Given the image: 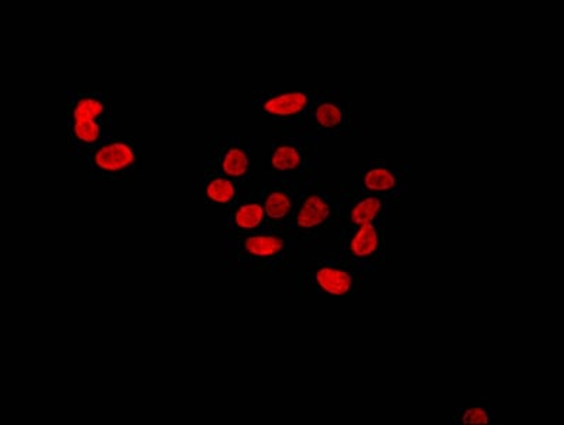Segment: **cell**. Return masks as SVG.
<instances>
[{
  "label": "cell",
  "mask_w": 564,
  "mask_h": 425,
  "mask_svg": "<svg viewBox=\"0 0 564 425\" xmlns=\"http://www.w3.org/2000/svg\"><path fill=\"white\" fill-rule=\"evenodd\" d=\"M116 102L110 91H68L67 145L72 160H87L102 142L116 135Z\"/></svg>",
  "instance_id": "6da1fadb"
},
{
  "label": "cell",
  "mask_w": 564,
  "mask_h": 425,
  "mask_svg": "<svg viewBox=\"0 0 564 425\" xmlns=\"http://www.w3.org/2000/svg\"><path fill=\"white\" fill-rule=\"evenodd\" d=\"M299 247L284 230L227 235L226 265L232 273L275 274L296 269Z\"/></svg>",
  "instance_id": "7a4b0ae2"
},
{
  "label": "cell",
  "mask_w": 564,
  "mask_h": 425,
  "mask_svg": "<svg viewBox=\"0 0 564 425\" xmlns=\"http://www.w3.org/2000/svg\"><path fill=\"white\" fill-rule=\"evenodd\" d=\"M349 182H330L315 177L305 186L289 226L284 230L300 250H310L324 231L338 227L340 203Z\"/></svg>",
  "instance_id": "3957f363"
},
{
  "label": "cell",
  "mask_w": 564,
  "mask_h": 425,
  "mask_svg": "<svg viewBox=\"0 0 564 425\" xmlns=\"http://www.w3.org/2000/svg\"><path fill=\"white\" fill-rule=\"evenodd\" d=\"M319 140L295 128H276L262 170L274 182L306 186L318 177Z\"/></svg>",
  "instance_id": "277c9868"
},
{
  "label": "cell",
  "mask_w": 564,
  "mask_h": 425,
  "mask_svg": "<svg viewBox=\"0 0 564 425\" xmlns=\"http://www.w3.org/2000/svg\"><path fill=\"white\" fill-rule=\"evenodd\" d=\"M315 261L294 271L296 293L316 296H360L365 294L364 271L338 249L315 251Z\"/></svg>",
  "instance_id": "5b68a950"
},
{
  "label": "cell",
  "mask_w": 564,
  "mask_h": 425,
  "mask_svg": "<svg viewBox=\"0 0 564 425\" xmlns=\"http://www.w3.org/2000/svg\"><path fill=\"white\" fill-rule=\"evenodd\" d=\"M290 128L310 133L321 141L323 138L359 135L362 120L354 111L352 102L344 100L338 90H324L304 117Z\"/></svg>",
  "instance_id": "8992f818"
},
{
  "label": "cell",
  "mask_w": 564,
  "mask_h": 425,
  "mask_svg": "<svg viewBox=\"0 0 564 425\" xmlns=\"http://www.w3.org/2000/svg\"><path fill=\"white\" fill-rule=\"evenodd\" d=\"M86 161L93 181L130 182L141 170L140 145L135 137L113 135L97 146Z\"/></svg>",
  "instance_id": "52a82bcc"
},
{
  "label": "cell",
  "mask_w": 564,
  "mask_h": 425,
  "mask_svg": "<svg viewBox=\"0 0 564 425\" xmlns=\"http://www.w3.org/2000/svg\"><path fill=\"white\" fill-rule=\"evenodd\" d=\"M388 220L339 230L336 247L365 274L383 273L388 266Z\"/></svg>",
  "instance_id": "ba28073f"
},
{
  "label": "cell",
  "mask_w": 564,
  "mask_h": 425,
  "mask_svg": "<svg viewBox=\"0 0 564 425\" xmlns=\"http://www.w3.org/2000/svg\"><path fill=\"white\" fill-rule=\"evenodd\" d=\"M210 173L230 177L239 183L251 179V138L236 133L207 138L203 175Z\"/></svg>",
  "instance_id": "9c48e42d"
},
{
  "label": "cell",
  "mask_w": 564,
  "mask_h": 425,
  "mask_svg": "<svg viewBox=\"0 0 564 425\" xmlns=\"http://www.w3.org/2000/svg\"><path fill=\"white\" fill-rule=\"evenodd\" d=\"M323 92L321 90H251L249 110L251 116L264 118L276 128L294 127Z\"/></svg>",
  "instance_id": "30bf717a"
},
{
  "label": "cell",
  "mask_w": 564,
  "mask_h": 425,
  "mask_svg": "<svg viewBox=\"0 0 564 425\" xmlns=\"http://www.w3.org/2000/svg\"><path fill=\"white\" fill-rule=\"evenodd\" d=\"M410 163L398 160L365 157L359 179L352 181L360 190L382 197L390 205L408 199Z\"/></svg>",
  "instance_id": "8fae6325"
},
{
  "label": "cell",
  "mask_w": 564,
  "mask_h": 425,
  "mask_svg": "<svg viewBox=\"0 0 564 425\" xmlns=\"http://www.w3.org/2000/svg\"><path fill=\"white\" fill-rule=\"evenodd\" d=\"M272 230L267 225L260 196V182L249 179L241 185L239 196L227 207L226 231L229 233H256Z\"/></svg>",
  "instance_id": "7c38bea8"
},
{
  "label": "cell",
  "mask_w": 564,
  "mask_h": 425,
  "mask_svg": "<svg viewBox=\"0 0 564 425\" xmlns=\"http://www.w3.org/2000/svg\"><path fill=\"white\" fill-rule=\"evenodd\" d=\"M390 203L382 197L360 190L349 182L340 203L338 229H350L376 221L388 220Z\"/></svg>",
  "instance_id": "4fadbf2b"
},
{
  "label": "cell",
  "mask_w": 564,
  "mask_h": 425,
  "mask_svg": "<svg viewBox=\"0 0 564 425\" xmlns=\"http://www.w3.org/2000/svg\"><path fill=\"white\" fill-rule=\"evenodd\" d=\"M305 186L289 183L265 181L260 182V196L264 207L267 225L272 230H285L293 219L296 205Z\"/></svg>",
  "instance_id": "5bb4252c"
},
{
  "label": "cell",
  "mask_w": 564,
  "mask_h": 425,
  "mask_svg": "<svg viewBox=\"0 0 564 425\" xmlns=\"http://www.w3.org/2000/svg\"><path fill=\"white\" fill-rule=\"evenodd\" d=\"M241 185L242 183L217 173L203 175V203L206 206L230 207L239 196Z\"/></svg>",
  "instance_id": "9a60e30c"
},
{
  "label": "cell",
  "mask_w": 564,
  "mask_h": 425,
  "mask_svg": "<svg viewBox=\"0 0 564 425\" xmlns=\"http://www.w3.org/2000/svg\"><path fill=\"white\" fill-rule=\"evenodd\" d=\"M454 424H498L499 413L488 400L481 399L477 403L459 407L454 413Z\"/></svg>",
  "instance_id": "2e32d148"
}]
</instances>
